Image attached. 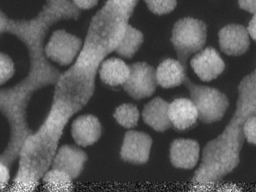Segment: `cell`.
Returning <instances> with one entry per match:
<instances>
[{"instance_id": "6da1fadb", "label": "cell", "mask_w": 256, "mask_h": 192, "mask_svg": "<svg viewBox=\"0 0 256 192\" xmlns=\"http://www.w3.org/2000/svg\"><path fill=\"white\" fill-rule=\"evenodd\" d=\"M244 122L232 114L224 130L206 143L202 150L201 162L194 173L192 182L221 180L238 166L245 139L242 130Z\"/></svg>"}, {"instance_id": "7a4b0ae2", "label": "cell", "mask_w": 256, "mask_h": 192, "mask_svg": "<svg viewBox=\"0 0 256 192\" xmlns=\"http://www.w3.org/2000/svg\"><path fill=\"white\" fill-rule=\"evenodd\" d=\"M96 77L72 64L60 74L56 83L54 100L62 101L77 113L93 96Z\"/></svg>"}, {"instance_id": "3957f363", "label": "cell", "mask_w": 256, "mask_h": 192, "mask_svg": "<svg viewBox=\"0 0 256 192\" xmlns=\"http://www.w3.org/2000/svg\"><path fill=\"white\" fill-rule=\"evenodd\" d=\"M128 20L102 6L92 16L84 38L108 54L114 52L122 40Z\"/></svg>"}, {"instance_id": "277c9868", "label": "cell", "mask_w": 256, "mask_h": 192, "mask_svg": "<svg viewBox=\"0 0 256 192\" xmlns=\"http://www.w3.org/2000/svg\"><path fill=\"white\" fill-rule=\"evenodd\" d=\"M170 41L178 60L187 69V60L192 54L202 50L206 41V26L200 20L185 17L174 24Z\"/></svg>"}, {"instance_id": "5b68a950", "label": "cell", "mask_w": 256, "mask_h": 192, "mask_svg": "<svg viewBox=\"0 0 256 192\" xmlns=\"http://www.w3.org/2000/svg\"><path fill=\"white\" fill-rule=\"evenodd\" d=\"M183 84L189 91L202 122L210 124L222 119L230 105L224 93L213 87L194 84L187 76Z\"/></svg>"}, {"instance_id": "8992f818", "label": "cell", "mask_w": 256, "mask_h": 192, "mask_svg": "<svg viewBox=\"0 0 256 192\" xmlns=\"http://www.w3.org/2000/svg\"><path fill=\"white\" fill-rule=\"evenodd\" d=\"M128 66V76L122 86L124 91L136 100L152 96L158 86L154 68L144 62H134Z\"/></svg>"}, {"instance_id": "52a82bcc", "label": "cell", "mask_w": 256, "mask_h": 192, "mask_svg": "<svg viewBox=\"0 0 256 192\" xmlns=\"http://www.w3.org/2000/svg\"><path fill=\"white\" fill-rule=\"evenodd\" d=\"M83 43L78 36L64 30L54 32L44 48L46 56L61 66L72 64L78 55Z\"/></svg>"}, {"instance_id": "ba28073f", "label": "cell", "mask_w": 256, "mask_h": 192, "mask_svg": "<svg viewBox=\"0 0 256 192\" xmlns=\"http://www.w3.org/2000/svg\"><path fill=\"white\" fill-rule=\"evenodd\" d=\"M152 140L148 134L136 130L127 131L120 151L121 158L136 164H142L148 159Z\"/></svg>"}, {"instance_id": "9c48e42d", "label": "cell", "mask_w": 256, "mask_h": 192, "mask_svg": "<svg viewBox=\"0 0 256 192\" xmlns=\"http://www.w3.org/2000/svg\"><path fill=\"white\" fill-rule=\"evenodd\" d=\"M190 64L195 74L203 82H210L220 75L225 64L219 52L213 47L208 46L197 52Z\"/></svg>"}, {"instance_id": "30bf717a", "label": "cell", "mask_w": 256, "mask_h": 192, "mask_svg": "<svg viewBox=\"0 0 256 192\" xmlns=\"http://www.w3.org/2000/svg\"><path fill=\"white\" fill-rule=\"evenodd\" d=\"M218 44L222 52L228 56H238L249 48L250 40L246 28L240 24H228L218 32Z\"/></svg>"}, {"instance_id": "8fae6325", "label": "cell", "mask_w": 256, "mask_h": 192, "mask_svg": "<svg viewBox=\"0 0 256 192\" xmlns=\"http://www.w3.org/2000/svg\"><path fill=\"white\" fill-rule=\"evenodd\" d=\"M87 160L88 156L84 150L73 146L64 144L57 150L52 168L66 173L74 180L80 174Z\"/></svg>"}, {"instance_id": "7c38bea8", "label": "cell", "mask_w": 256, "mask_h": 192, "mask_svg": "<svg viewBox=\"0 0 256 192\" xmlns=\"http://www.w3.org/2000/svg\"><path fill=\"white\" fill-rule=\"evenodd\" d=\"M200 151L199 144L194 140L182 138L175 139L170 144V161L176 168L192 169L198 163Z\"/></svg>"}, {"instance_id": "4fadbf2b", "label": "cell", "mask_w": 256, "mask_h": 192, "mask_svg": "<svg viewBox=\"0 0 256 192\" xmlns=\"http://www.w3.org/2000/svg\"><path fill=\"white\" fill-rule=\"evenodd\" d=\"M168 116L172 126L178 132L193 128L198 118L196 106L186 98H176L170 103Z\"/></svg>"}, {"instance_id": "5bb4252c", "label": "cell", "mask_w": 256, "mask_h": 192, "mask_svg": "<svg viewBox=\"0 0 256 192\" xmlns=\"http://www.w3.org/2000/svg\"><path fill=\"white\" fill-rule=\"evenodd\" d=\"M102 132L101 124L97 117L88 114L80 116L72 122L71 134L76 143L86 147L96 142Z\"/></svg>"}, {"instance_id": "9a60e30c", "label": "cell", "mask_w": 256, "mask_h": 192, "mask_svg": "<svg viewBox=\"0 0 256 192\" xmlns=\"http://www.w3.org/2000/svg\"><path fill=\"white\" fill-rule=\"evenodd\" d=\"M238 96L234 114L247 120L256 114V70L245 76L238 87Z\"/></svg>"}, {"instance_id": "2e32d148", "label": "cell", "mask_w": 256, "mask_h": 192, "mask_svg": "<svg viewBox=\"0 0 256 192\" xmlns=\"http://www.w3.org/2000/svg\"><path fill=\"white\" fill-rule=\"evenodd\" d=\"M168 102L157 96L147 102L142 110L144 122L156 132H163L172 127Z\"/></svg>"}, {"instance_id": "e0dca14e", "label": "cell", "mask_w": 256, "mask_h": 192, "mask_svg": "<svg viewBox=\"0 0 256 192\" xmlns=\"http://www.w3.org/2000/svg\"><path fill=\"white\" fill-rule=\"evenodd\" d=\"M186 69L181 62L173 58L162 60L156 70L157 83L164 88H172L183 84L186 76Z\"/></svg>"}, {"instance_id": "ac0fdd59", "label": "cell", "mask_w": 256, "mask_h": 192, "mask_svg": "<svg viewBox=\"0 0 256 192\" xmlns=\"http://www.w3.org/2000/svg\"><path fill=\"white\" fill-rule=\"evenodd\" d=\"M102 82L110 86H122L127 80L130 69L128 65L121 58L112 57L104 60L98 70Z\"/></svg>"}, {"instance_id": "d6986e66", "label": "cell", "mask_w": 256, "mask_h": 192, "mask_svg": "<svg viewBox=\"0 0 256 192\" xmlns=\"http://www.w3.org/2000/svg\"><path fill=\"white\" fill-rule=\"evenodd\" d=\"M143 42V34L128 24L122 40L114 52L121 57L131 58L138 50Z\"/></svg>"}, {"instance_id": "ffe728a7", "label": "cell", "mask_w": 256, "mask_h": 192, "mask_svg": "<svg viewBox=\"0 0 256 192\" xmlns=\"http://www.w3.org/2000/svg\"><path fill=\"white\" fill-rule=\"evenodd\" d=\"M50 13L52 22L62 20H78L80 16V10L72 0H50Z\"/></svg>"}, {"instance_id": "44dd1931", "label": "cell", "mask_w": 256, "mask_h": 192, "mask_svg": "<svg viewBox=\"0 0 256 192\" xmlns=\"http://www.w3.org/2000/svg\"><path fill=\"white\" fill-rule=\"evenodd\" d=\"M46 188L48 190L56 192L70 191L73 188L72 179L66 173L52 168L44 175Z\"/></svg>"}, {"instance_id": "7402d4cb", "label": "cell", "mask_w": 256, "mask_h": 192, "mask_svg": "<svg viewBox=\"0 0 256 192\" xmlns=\"http://www.w3.org/2000/svg\"><path fill=\"white\" fill-rule=\"evenodd\" d=\"M114 117L117 122L124 128H131L137 126L140 112L136 106L125 103L116 108Z\"/></svg>"}, {"instance_id": "603a6c76", "label": "cell", "mask_w": 256, "mask_h": 192, "mask_svg": "<svg viewBox=\"0 0 256 192\" xmlns=\"http://www.w3.org/2000/svg\"><path fill=\"white\" fill-rule=\"evenodd\" d=\"M140 0H106L102 6L129 20Z\"/></svg>"}, {"instance_id": "cb8c5ba5", "label": "cell", "mask_w": 256, "mask_h": 192, "mask_svg": "<svg viewBox=\"0 0 256 192\" xmlns=\"http://www.w3.org/2000/svg\"><path fill=\"white\" fill-rule=\"evenodd\" d=\"M148 9L157 15L168 14L172 12L177 4L176 0H144Z\"/></svg>"}, {"instance_id": "d4e9b609", "label": "cell", "mask_w": 256, "mask_h": 192, "mask_svg": "<svg viewBox=\"0 0 256 192\" xmlns=\"http://www.w3.org/2000/svg\"><path fill=\"white\" fill-rule=\"evenodd\" d=\"M14 72V64L7 55L0 52V85L9 80Z\"/></svg>"}, {"instance_id": "484cf974", "label": "cell", "mask_w": 256, "mask_h": 192, "mask_svg": "<svg viewBox=\"0 0 256 192\" xmlns=\"http://www.w3.org/2000/svg\"><path fill=\"white\" fill-rule=\"evenodd\" d=\"M242 130L244 138L248 142L256 145V115L249 117L244 122Z\"/></svg>"}, {"instance_id": "4316f807", "label": "cell", "mask_w": 256, "mask_h": 192, "mask_svg": "<svg viewBox=\"0 0 256 192\" xmlns=\"http://www.w3.org/2000/svg\"><path fill=\"white\" fill-rule=\"evenodd\" d=\"M75 6L80 10H88L96 6L99 0H72Z\"/></svg>"}, {"instance_id": "83f0119b", "label": "cell", "mask_w": 256, "mask_h": 192, "mask_svg": "<svg viewBox=\"0 0 256 192\" xmlns=\"http://www.w3.org/2000/svg\"><path fill=\"white\" fill-rule=\"evenodd\" d=\"M240 8L245 10L251 14L256 12V0H238Z\"/></svg>"}, {"instance_id": "f1b7e54d", "label": "cell", "mask_w": 256, "mask_h": 192, "mask_svg": "<svg viewBox=\"0 0 256 192\" xmlns=\"http://www.w3.org/2000/svg\"><path fill=\"white\" fill-rule=\"evenodd\" d=\"M10 178L9 171L7 167L0 162V190L8 184Z\"/></svg>"}, {"instance_id": "f546056e", "label": "cell", "mask_w": 256, "mask_h": 192, "mask_svg": "<svg viewBox=\"0 0 256 192\" xmlns=\"http://www.w3.org/2000/svg\"><path fill=\"white\" fill-rule=\"evenodd\" d=\"M256 14H254L253 16L249 22L248 25L246 28L249 36L254 40H256Z\"/></svg>"}]
</instances>
